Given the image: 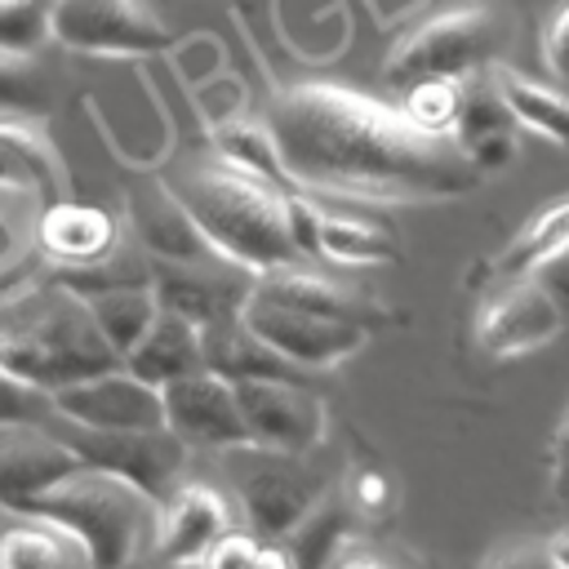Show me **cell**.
<instances>
[{"label":"cell","mask_w":569,"mask_h":569,"mask_svg":"<svg viewBox=\"0 0 569 569\" xmlns=\"http://www.w3.org/2000/svg\"><path fill=\"white\" fill-rule=\"evenodd\" d=\"M565 325H569L565 311L533 276H502V284L476 307L471 338L485 356L511 360V356L556 342Z\"/></svg>","instance_id":"30bf717a"},{"label":"cell","mask_w":569,"mask_h":569,"mask_svg":"<svg viewBox=\"0 0 569 569\" xmlns=\"http://www.w3.org/2000/svg\"><path fill=\"white\" fill-rule=\"evenodd\" d=\"M356 520H360V511L351 507L347 489L333 485V489L325 493V502L284 538V547H289V556L298 560V569H325V565L356 538Z\"/></svg>","instance_id":"484cf974"},{"label":"cell","mask_w":569,"mask_h":569,"mask_svg":"<svg viewBox=\"0 0 569 569\" xmlns=\"http://www.w3.org/2000/svg\"><path fill=\"white\" fill-rule=\"evenodd\" d=\"M124 365H129L142 382H151V387L164 391L169 382H178V378L204 369V333H200L196 320H187V316L160 307V316L151 320V329L142 333V342L124 356Z\"/></svg>","instance_id":"44dd1931"},{"label":"cell","mask_w":569,"mask_h":569,"mask_svg":"<svg viewBox=\"0 0 569 569\" xmlns=\"http://www.w3.org/2000/svg\"><path fill=\"white\" fill-rule=\"evenodd\" d=\"M547 493L569 507V405L565 413L556 418L551 427V440H547Z\"/></svg>","instance_id":"d590c367"},{"label":"cell","mask_w":569,"mask_h":569,"mask_svg":"<svg viewBox=\"0 0 569 569\" xmlns=\"http://www.w3.org/2000/svg\"><path fill=\"white\" fill-rule=\"evenodd\" d=\"M347 498H351V507H356L360 516H378V511L387 507L391 489H387V480H382L378 471H356V480L347 485Z\"/></svg>","instance_id":"74e56055"},{"label":"cell","mask_w":569,"mask_h":569,"mask_svg":"<svg viewBox=\"0 0 569 569\" xmlns=\"http://www.w3.org/2000/svg\"><path fill=\"white\" fill-rule=\"evenodd\" d=\"M551 551H556V565L569 569V529H560V533L551 538Z\"/></svg>","instance_id":"60d3db41"},{"label":"cell","mask_w":569,"mask_h":569,"mask_svg":"<svg viewBox=\"0 0 569 569\" xmlns=\"http://www.w3.org/2000/svg\"><path fill=\"white\" fill-rule=\"evenodd\" d=\"M49 36L89 58H147L173 44L151 0H49Z\"/></svg>","instance_id":"ba28073f"},{"label":"cell","mask_w":569,"mask_h":569,"mask_svg":"<svg viewBox=\"0 0 569 569\" xmlns=\"http://www.w3.org/2000/svg\"><path fill=\"white\" fill-rule=\"evenodd\" d=\"M164 427L187 449H218L222 453L236 445H253L244 413H240L236 382H227L213 369L187 373V378L164 387Z\"/></svg>","instance_id":"7c38bea8"},{"label":"cell","mask_w":569,"mask_h":569,"mask_svg":"<svg viewBox=\"0 0 569 569\" xmlns=\"http://www.w3.org/2000/svg\"><path fill=\"white\" fill-rule=\"evenodd\" d=\"M249 440L276 453H316L325 445V400L307 382H236Z\"/></svg>","instance_id":"4fadbf2b"},{"label":"cell","mask_w":569,"mask_h":569,"mask_svg":"<svg viewBox=\"0 0 569 569\" xmlns=\"http://www.w3.org/2000/svg\"><path fill=\"white\" fill-rule=\"evenodd\" d=\"M502 44V18L493 4L471 0V4H449L418 27H409L387 62L382 76L396 89H409L418 80H471L493 67Z\"/></svg>","instance_id":"5b68a950"},{"label":"cell","mask_w":569,"mask_h":569,"mask_svg":"<svg viewBox=\"0 0 569 569\" xmlns=\"http://www.w3.org/2000/svg\"><path fill=\"white\" fill-rule=\"evenodd\" d=\"M53 418V396L18 382V378H0V431L4 427H44Z\"/></svg>","instance_id":"d6a6232c"},{"label":"cell","mask_w":569,"mask_h":569,"mask_svg":"<svg viewBox=\"0 0 569 569\" xmlns=\"http://www.w3.org/2000/svg\"><path fill=\"white\" fill-rule=\"evenodd\" d=\"M129 222H133V244L147 258H227L213 249V240L200 231V222L187 213V204L173 196L169 182H142L129 191Z\"/></svg>","instance_id":"e0dca14e"},{"label":"cell","mask_w":569,"mask_h":569,"mask_svg":"<svg viewBox=\"0 0 569 569\" xmlns=\"http://www.w3.org/2000/svg\"><path fill=\"white\" fill-rule=\"evenodd\" d=\"M0 569H89V556L62 525L9 511L0 525Z\"/></svg>","instance_id":"7402d4cb"},{"label":"cell","mask_w":569,"mask_h":569,"mask_svg":"<svg viewBox=\"0 0 569 569\" xmlns=\"http://www.w3.org/2000/svg\"><path fill=\"white\" fill-rule=\"evenodd\" d=\"M462 102H467V80H418L405 89V116L427 129V133H445L453 138L458 129V116H462Z\"/></svg>","instance_id":"f1b7e54d"},{"label":"cell","mask_w":569,"mask_h":569,"mask_svg":"<svg viewBox=\"0 0 569 569\" xmlns=\"http://www.w3.org/2000/svg\"><path fill=\"white\" fill-rule=\"evenodd\" d=\"M227 533H236V511L222 489L204 480H182L160 502V529H156V556L173 569H191L204 551H213Z\"/></svg>","instance_id":"9a60e30c"},{"label":"cell","mask_w":569,"mask_h":569,"mask_svg":"<svg viewBox=\"0 0 569 569\" xmlns=\"http://www.w3.org/2000/svg\"><path fill=\"white\" fill-rule=\"evenodd\" d=\"M320 227H325L320 204H311L302 196H289V236H293V249H298L302 262L320 258Z\"/></svg>","instance_id":"8d00e7d4"},{"label":"cell","mask_w":569,"mask_h":569,"mask_svg":"<svg viewBox=\"0 0 569 569\" xmlns=\"http://www.w3.org/2000/svg\"><path fill=\"white\" fill-rule=\"evenodd\" d=\"M76 458L80 467H98V471H111L129 485H138L142 493H151L156 502H164L182 480V467H187V445L169 431V427H156V431H102V427H80L62 413H53L44 422Z\"/></svg>","instance_id":"52a82bcc"},{"label":"cell","mask_w":569,"mask_h":569,"mask_svg":"<svg viewBox=\"0 0 569 569\" xmlns=\"http://www.w3.org/2000/svg\"><path fill=\"white\" fill-rule=\"evenodd\" d=\"M480 569H560L556 565V551H551V538H511V542H498Z\"/></svg>","instance_id":"836d02e7"},{"label":"cell","mask_w":569,"mask_h":569,"mask_svg":"<svg viewBox=\"0 0 569 569\" xmlns=\"http://www.w3.org/2000/svg\"><path fill=\"white\" fill-rule=\"evenodd\" d=\"M516 116L511 107L502 102L498 84L489 80V71L480 80L467 84V102H462V116H458V147L471 156V164L480 173H493V169H507L516 160Z\"/></svg>","instance_id":"ffe728a7"},{"label":"cell","mask_w":569,"mask_h":569,"mask_svg":"<svg viewBox=\"0 0 569 569\" xmlns=\"http://www.w3.org/2000/svg\"><path fill=\"white\" fill-rule=\"evenodd\" d=\"M533 280L556 298V307L565 311V320H569V244L560 249V253H551L538 271H533Z\"/></svg>","instance_id":"f35d334b"},{"label":"cell","mask_w":569,"mask_h":569,"mask_svg":"<svg viewBox=\"0 0 569 569\" xmlns=\"http://www.w3.org/2000/svg\"><path fill=\"white\" fill-rule=\"evenodd\" d=\"M53 413L102 431H156L164 427V391L142 382L129 365H116L53 391Z\"/></svg>","instance_id":"8fae6325"},{"label":"cell","mask_w":569,"mask_h":569,"mask_svg":"<svg viewBox=\"0 0 569 569\" xmlns=\"http://www.w3.org/2000/svg\"><path fill=\"white\" fill-rule=\"evenodd\" d=\"M267 124L284 178L356 200H453L480 187L458 138L418 129L405 107L347 84H293L271 98Z\"/></svg>","instance_id":"6da1fadb"},{"label":"cell","mask_w":569,"mask_h":569,"mask_svg":"<svg viewBox=\"0 0 569 569\" xmlns=\"http://www.w3.org/2000/svg\"><path fill=\"white\" fill-rule=\"evenodd\" d=\"M169 187L200 222V231L213 240V249L249 267L253 276L298 262L289 236V196L280 182L209 151L178 164Z\"/></svg>","instance_id":"7a4b0ae2"},{"label":"cell","mask_w":569,"mask_h":569,"mask_svg":"<svg viewBox=\"0 0 569 569\" xmlns=\"http://www.w3.org/2000/svg\"><path fill=\"white\" fill-rule=\"evenodd\" d=\"M253 298L280 302V307H293V311H311V316H329V320H347V325H365V329H373L382 320L378 302H369L351 284H342V280L307 267L302 258L262 271L258 284H253Z\"/></svg>","instance_id":"ac0fdd59"},{"label":"cell","mask_w":569,"mask_h":569,"mask_svg":"<svg viewBox=\"0 0 569 569\" xmlns=\"http://www.w3.org/2000/svg\"><path fill=\"white\" fill-rule=\"evenodd\" d=\"M244 320H249L253 333H262L280 356H289L307 373L333 369V365H342L347 356H356L369 342V329L365 325H347V320L293 311V307L262 302V298H249Z\"/></svg>","instance_id":"5bb4252c"},{"label":"cell","mask_w":569,"mask_h":569,"mask_svg":"<svg viewBox=\"0 0 569 569\" xmlns=\"http://www.w3.org/2000/svg\"><path fill=\"white\" fill-rule=\"evenodd\" d=\"M116 365L124 360L102 338L89 302L62 284H53L22 325L0 329V373L31 382L49 396L80 378L107 373Z\"/></svg>","instance_id":"277c9868"},{"label":"cell","mask_w":569,"mask_h":569,"mask_svg":"<svg viewBox=\"0 0 569 569\" xmlns=\"http://www.w3.org/2000/svg\"><path fill=\"white\" fill-rule=\"evenodd\" d=\"M84 302H89L102 338L120 351V360L142 342V333L160 316V298H156L151 284H116V289H102V293H93Z\"/></svg>","instance_id":"4316f807"},{"label":"cell","mask_w":569,"mask_h":569,"mask_svg":"<svg viewBox=\"0 0 569 569\" xmlns=\"http://www.w3.org/2000/svg\"><path fill=\"white\" fill-rule=\"evenodd\" d=\"M325 569H396V565H391V560H387V556H382L373 542L351 538V542H347V547H342V551H338V556H333Z\"/></svg>","instance_id":"ab89813d"},{"label":"cell","mask_w":569,"mask_h":569,"mask_svg":"<svg viewBox=\"0 0 569 569\" xmlns=\"http://www.w3.org/2000/svg\"><path fill=\"white\" fill-rule=\"evenodd\" d=\"M489 80L498 84L502 102L511 107L516 124L547 138V142H560L569 147V89L560 84H547V80H533L507 62H493L489 67Z\"/></svg>","instance_id":"cb8c5ba5"},{"label":"cell","mask_w":569,"mask_h":569,"mask_svg":"<svg viewBox=\"0 0 569 569\" xmlns=\"http://www.w3.org/2000/svg\"><path fill=\"white\" fill-rule=\"evenodd\" d=\"M80 471V458L49 427H4L0 431V507L27 511L58 480Z\"/></svg>","instance_id":"2e32d148"},{"label":"cell","mask_w":569,"mask_h":569,"mask_svg":"<svg viewBox=\"0 0 569 569\" xmlns=\"http://www.w3.org/2000/svg\"><path fill=\"white\" fill-rule=\"evenodd\" d=\"M569 244V191L542 200L525 227L502 244V253L493 258L498 276H533L551 253H560Z\"/></svg>","instance_id":"d4e9b609"},{"label":"cell","mask_w":569,"mask_h":569,"mask_svg":"<svg viewBox=\"0 0 569 569\" xmlns=\"http://www.w3.org/2000/svg\"><path fill=\"white\" fill-rule=\"evenodd\" d=\"M542 67L569 84V0H560L542 22Z\"/></svg>","instance_id":"e575fe53"},{"label":"cell","mask_w":569,"mask_h":569,"mask_svg":"<svg viewBox=\"0 0 569 569\" xmlns=\"http://www.w3.org/2000/svg\"><path fill=\"white\" fill-rule=\"evenodd\" d=\"M40 240L58 258V267H89V262L111 258L124 244L116 222L89 204H49L40 222Z\"/></svg>","instance_id":"603a6c76"},{"label":"cell","mask_w":569,"mask_h":569,"mask_svg":"<svg viewBox=\"0 0 569 569\" xmlns=\"http://www.w3.org/2000/svg\"><path fill=\"white\" fill-rule=\"evenodd\" d=\"M213 151L227 156V160H236V164H244V169H253V173H262V178H271V182H280V187L289 182L267 120H262V124H253V120H231V124H222Z\"/></svg>","instance_id":"f546056e"},{"label":"cell","mask_w":569,"mask_h":569,"mask_svg":"<svg viewBox=\"0 0 569 569\" xmlns=\"http://www.w3.org/2000/svg\"><path fill=\"white\" fill-rule=\"evenodd\" d=\"M222 471L249 529L271 542H284L333 489V476L316 462V453H276L262 445L222 449Z\"/></svg>","instance_id":"8992f818"},{"label":"cell","mask_w":569,"mask_h":569,"mask_svg":"<svg viewBox=\"0 0 569 569\" xmlns=\"http://www.w3.org/2000/svg\"><path fill=\"white\" fill-rule=\"evenodd\" d=\"M320 258L342 262V267H373V262H391L396 249H391V240H387L378 227L356 222V218L325 213V227H320Z\"/></svg>","instance_id":"83f0119b"},{"label":"cell","mask_w":569,"mask_h":569,"mask_svg":"<svg viewBox=\"0 0 569 569\" xmlns=\"http://www.w3.org/2000/svg\"><path fill=\"white\" fill-rule=\"evenodd\" d=\"M258 276L231 258H151V289L164 311L196 320L200 329L244 316Z\"/></svg>","instance_id":"9c48e42d"},{"label":"cell","mask_w":569,"mask_h":569,"mask_svg":"<svg viewBox=\"0 0 569 569\" xmlns=\"http://www.w3.org/2000/svg\"><path fill=\"white\" fill-rule=\"evenodd\" d=\"M49 36V0H0V49L27 53Z\"/></svg>","instance_id":"4dcf8cb0"},{"label":"cell","mask_w":569,"mask_h":569,"mask_svg":"<svg viewBox=\"0 0 569 569\" xmlns=\"http://www.w3.org/2000/svg\"><path fill=\"white\" fill-rule=\"evenodd\" d=\"M27 516L62 525L84 547L89 569H133L138 556L156 547L160 529V502L98 467H80L58 480L27 507Z\"/></svg>","instance_id":"3957f363"},{"label":"cell","mask_w":569,"mask_h":569,"mask_svg":"<svg viewBox=\"0 0 569 569\" xmlns=\"http://www.w3.org/2000/svg\"><path fill=\"white\" fill-rule=\"evenodd\" d=\"M204 333V369L222 373L227 382H307L311 373L298 369L289 356H280L262 333L249 329L244 316L200 329Z\"/></svg>","instance_id":"d6986e66"},{"label":"cell","mask_w":569,"mask_h":569,"mask_svg":"<svg viewBox=\"0 0 569 569\" xmlns=\"http://www.w3.org/2000/svg\"><path fill=\"white\" fill-rule=\"evenodd\" d=\"M40 107H44V80L31 67V58L0 49V111L22 116V111H40Z\"/></svg>","instance_id":"1f68e13d"}]
</instances>
